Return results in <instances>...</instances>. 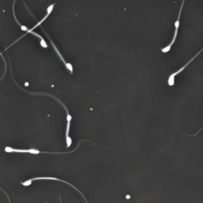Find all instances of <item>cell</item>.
<instances>
[{"instance_id":"2","label":"cell","mask_w":203,"mask_h":203,"mask_svg":"<svg viewBox=\"0 0 203 203\" xmlns=\"http://www.w3.org/2000/svg\"><path fill=\"white\" fill-rule=\"evenodd\" d=\"M5 151L6 152H21V153H31V154H34V155H37L39 153L42 152H40L39 150L34 149V148H30V149H16V148H13L11 147H6Z\"/></svg>"},{"instance_id":"1","label":"cell","mask_w":203,"mask_h":203,"mask_svg":"<svg viewBox=\"0 0 203 203\" xmlns=\"http://www.w3.org/2000/svg\"><path fill=\"white\" fill-rule=\"evenodd\" d=\"M183 4H184V1L182 2V6H181V8H180V11H179V18H178V19H177V21H175V33H174V37H173V39H172V41L170 44H169L167 46H166L165 48H163L162 49H161V51L163 52V53H168L169 51L171 50V48H172V46L173 45V44H174V42L175 41V39H176V37H177V33H178V29H179V19H180V15H181V11H182V6H183Z\"/></svg>"},{"instance_id":"7","label":"cell","mask_w":203,"mask_h":203,"mask_svg":"<svg viewBox=\"0 0 203 203\" xmlns=\"http://www.w3.org/2000/svg\"><path fill=\"white\" fill-rule=\"evenodd\" d=\"M41 45L43 48H48L47 43L45 42V41L44 39L41 40Z\"/></svg>"},{"instance_id":"4","label":"cell","mask_w":203,"mask_h":203,"mask_svg":"<svg viewBox=\"0 0 203 203\" xmlns=\"http://www.w3.org/2000/svg\"><path fill=\"white\" fill-rule=\"evenodd\" d=\"M71 116L68 113V115H67V121H68V123H67V128H66V143H67V148H69L71 145V143H72V140H71V138L69 137V130H70V124H71Z\"/></svg>"},{"instance_id":"6","label":"cell","mask_w":203,"mask_h":203,"mask_svg":"<svg viewBox=\"0 0 203 203\" xmlns=\"http://www.w3.org/2000/svg\"><path fill=\"white\" fill-rule=\"evenodd\" d=\"M54 6H55V4H52V5H50L47 8V14H50V13L53 11V7H54Z\"/></svg>"},{"instance_id":"8","label":"cell","mask_w":203,"mask_h":203,"mask_svg":"<svg viewBox=\"0 0 203 203\" xmlns=\"http://www.w3.org/2000/svg\"><path fill=\"white\" fill-rule=\"evenodd\" d=\"M21 30H24V31H28V30H29L27 27L24 26H21Z\"/></svg>"},{"instance_id":"9","label":"cell","mask_w":203,"mask_h":203,"mask_svg":"<svg viewBox=\"0 0 203 203\" xmlns=\"http://www.w3.org/2000/svg\"><path fill=\"white\" fill-rule=\"evenodd\" d=\"M25 85H26V86H28V85H29V83H26V84Z\"/></svg>"},{"instance_id":"3","label":"cell","mask_w":203,"mask_h":203,"mask_svg":"<svg viewBox=\"0 0 203 203\" xmlns=\"http://www.w3.org/2000/svg\"><path fill=\"white\" fill-rule=\"evenodd\" d=\"M196 56H197V55H196L195 56H194V57H193V58L191 59V60H190V61H189V62H188L187 63H186L184 66L182 67V68H180L179 70H178V71H175V72H174V73H172V74L170 76H169V78H168V85H169V86H171V87H172V86H173V85L175 84V76H176L178 74H179L180 72H181V71H182V70H184L185 68L187 66L189 63H190V62H191V61H192L193 60H194V59L195 58Z\"/></svg>"},{"instance_id":"5","label":"cell","mask_w":203,"mask_h":203,"mask_svg":"<svg viewBox=\"0 0 203 203\" xmlns=\"http://www.w3.org/2000/svg\"><path fill=\"white\" fill-rule=\"evenodd\" d=\"M50 41H51V43H52V45H53V48H54V49H55V50H56V53H57V54H58V55H59V56H60V58L61 59V61H63V63H64V64H65V66L67 67V68L68 69L69 71H70V72H71V74H72V72H73V67H72V65H71V63H67L66 61H65V60H64V59H63V56H61V53H60V52H59V50H58V49H57V48L56 47V45H54V43H53V41H51V39H50Z\"/></svg>"}]
</instances>
